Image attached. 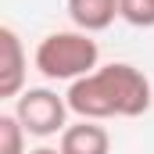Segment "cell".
<instances>
[{"mask_svg": "<svg viewBox=\"0 0 154 154\" xmlns=\"http://www.w3.org/2000/svg\"><path fill=\"white\" fill-rule=\"evenodd\" d=\"M29 154H61V151H54V147H36V151H29Z\"/></svg>", "mask_w": 154, "mask_h": 154, "instance_id": "9c48e42d", "label": "cell"}, {"mask_svg": "<svg viewBox=\"0 0 154 154\" xmlns=\"http://www.w3.org/2000/svg\"><path fill=\"white\" fill-rule=\"evenodd\" d=\"M25 125L14 118V111L0 115V154H25Z\"/></svg>", "mask_w": 154, "mask_h": 154, "instance_id": "52a82bcc", "label": "cell"}, {"mask_svg": "<svg viewBox=\"0 0 154 154\" xmlns=\"http://www.w3.org/2000/svg\"><path fill=\"white\" fill-rule=\"evenodd\" d=\"M151 4H154V0H151Z\"/></svg>", "mask_w": 154, "mask_h": 154, "instance_id": "30bf717a", "label": "cell"}, {"mask_svg": "<svg viewBox=\"0 0 154 154\" xmlns=\"http://www.w3.org/2000/svg\"><path fill=\"white\" fill-rule=\"evenodd\" d=\"M118 11L129 25L136 29H154V4L151 0H118Z\"/></svg>", "mask_w": 154, "mask_h": 154, "instance_id": "ba28073f", "label": "cell"}, {"mask_svg": "<svg viewBox=\"0 0 154 154\" xmlns=\"http://www.w3.org/2000/svg\"><path fill=\"white\" fill-rule=\"evenodd\" d=\"M68 108L72 115L90 118V122H104V118H140L143 111L154 108V90L151 79L140 68L111 61L100 65L97 72L68 82Z\"/></svg>", "mask_w": 154, "mask_h": 154, "instance_id": "6da1fadb", "label": "cell"}, {"mask_svg": "<svg viewBox=\"0 0 154 154\" xmlns=\"http://www.w3.org/2000/svg\"><path fill=\"white\" fill-rule=\"evenodd\" d=\"M25 50H22V39L11 25H0V97L11 100V97H22L25 90Z\"/></svg>", "mask_w": 154, "mask_h": 154, "instance_id": "277c9868", "label": "cell"}, {"mask_svg": "<svg viewBox=\"0 0 154 154\" xmlns=\"http://www.w3.org/2000/svg\"><path fill=\"white\" fill-rule=\"evenodd\" d=\"M32 65L43 79H54V82H75V79L90 75L100 68V47L90 32H79V29H57L50 36L39 39L36 54H32Z\"/></svg>", "mask_w": 154, "mask_h": 154, "instance_id": "7a4b0ae2", "label": "cell"}, {"mask_svg": "<svg viewBox=\"0 0 154 154\" xmlns=\"http://www.w3.org/2000/svg\"><path fill=\"white\" fill-rule=\"evenodd\" d=\"M68 97H61L57 90H47V86H29L22 90V97H14V118L25 125L29 136H61L68 129Z\"/></svg>", "mask_w": 154, "mask_h": 154, "instance_id": "3957f363", "label": "cell"}, {"mask_svg": "<svg viewBox=\"0 0 154 154\" xmlns=\"http://www.w3.org/2000/svg\"><path fill=\"white\" fill-rule=\"evenodd\" d=\"M68 18L79 32H104L111 29V22L122 18L118 0H68Z\"/></svg>", "mask_w": 154, "mask_h": 154, "instance_id": "8992f818", "label": "cell"}, {"mask_svg": "<svg viewBox=\"0 0 154 154\" xmlns=\"http://www.w3.org/2000/svg\"><path fill=\"white\" fill-rule=\"evenodd\" d=\"M61 154H111V136L100 122H90V118H79L75 125H68L61 133Z\"/></svg>", "mask_w": 154, "mask_h": 154, "instance_id": "5b68a950", "label": "cell"}]
</instances>
